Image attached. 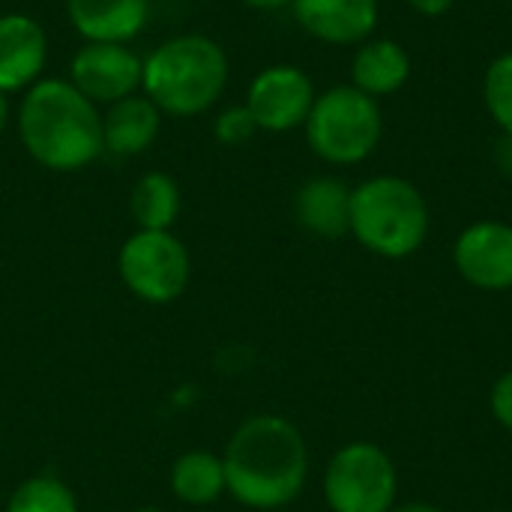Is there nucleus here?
Listing matches in <instances>:
<instances>
[{"mask_svg": "<svg viewBox=\"0 0 512 512\" xmlns=\"http://www.w3.org/2000/svg\"><path fill=\"white\" fill-rule=\"evenodd\" d=\"M225 489L246 510L270 512L294 504L309 480V444L282 414L246 417L222 453Z\"/></svg>", "mask_w": 512, "mask_h": 512, "instance_id": "nucleus-1", "label": "nucleus"}, {"mask_svg": "<svg viewBox=\"0 0 512 512\" xmlns=\"http://www.w3.org/2000/svg\"><path fill=\"white\" fill-rule=\"evenodd\" d=\"M18 135L48 171H81L102 153V114L69 78H39L24 90Z\"/></svg>", "mask_w": 512, "mask_h": 512, "instance_id": "nucleus-2", "label": "nucleus"}, {"mask_svg": "<svg viewBox=\"0 0 512 512\" xmlns=\"http://www.w3.org/2000/svg\"><path fill=\"white\" fill-rule=\"evenodd\" d=\"M228 84V57L222 45L204 33H183L165 39L144 60L141 90L171 117H192L210 111Z\"/></svg>", "mask_w": 512, "mask_h": 512, "instance_id": "nucleus-3", "label": "nucleus"}, {"mask_svg": "<svg viewBox=\"0 0 512 512\" xmlns=\"http://www.w3.org/2000/svg\"><path fill=\"white\" fill-rule=\"evenodd\" d=\"M429 204L423 192L396 174H378L351 189V237L372 255L405 261L429 237Z\"/></svg>", "mask_w": 512, "mask_h": 512, "instance_id": "nucleus-4", "label": "nucleus"}, {"mask_svg": "<svg viewBox=\"0 0 512 512\" xmlns=\"http://www.w3.org/2000/svg\"><path fill=\"white\" fill-rule=\"evenodd\" d=\"M303 129L321 162L360 165L375 153L384 132V117L378 99L366 96L354 84H336L315 96Z\"/></svg>", "mask_w": 512, "mask_h": 512, "instance_id": "nucleus-5", "label": "nucleus"}, {"mask_svg": "<svg viewBox=\"0 0 512 512\" xmlns=\"http://www.w3.org/2000/svg\"><path fill=\"white\" fill-rule=\"evenodd\" d=\"M324 504L330 512H390L399 504V471L390 453L372 441H348L324 468Z\"/></svg>", "mask_w": 512, "mask_h": 512, "instance_id": "nucleus-6", "label": "nucleus"}, {"mask_svg": "<svg viewBox=\"0 0 512 512\" xmlns=\"http://www.w3.org/2000/svg\"><path fill=\"white\" fill-rule=\"evenodd\" d=\"M120 282L132 297L150 306L180 300L192 282V258L174 231H135L117 255Z\"/></svg>", "mask_w": 512, "mask_h": 512, "instance_id": "nucleus-7", "label": "nucleus"}, {"mask_svg": "<svg viewBox=\"0 0 512 512\" xmlns=\"http://www.w3.org/2000/svg\"><path fill=\"white\" fill-rule=\"evenodd\" d=\"M312 78L291 63H276L261 69L246 93V108L252 111L258 129L264 132H291L306 123L315 105Z\"/></svg>", "mask_w": 512, "mask_h": 512, "instance_id": "nucleus-8", "label": "nucleus"}, {"mask_svg": "<svg viewBox=\"0 0 512 512\" xmlns=\"http://www.w3.org/2000/svg\"><path fill=\"white\" fill-rule=\"evenodd\" d=\"M144 60L126 42H87L69 63V81L93 102L114 105L141 90Z\"/></svg>", "mask_w": 512, "mask_h": 512, "instance_id": "nucleus-9", "label": "nucleus"}, {"mask_svg": "<svg viewBox=\"0 0 512 512\" xmlns=\"http://www.w3.org/2000/svg\"><path fill=\"white\" fill-rule=\"evenodd\" d=\"M456 273L477 291L512 288V225L501 219H480L459 231L453 243Z\"/></svg>", "mask_w": 512, "mask_h": 512, "instance_id": "nucleus-10", "label": "nucleus"}, {"mask_svg": "<svg viewBox=\"0 0 512 512\" xmlns=\"http://www.w3.org/2000/svg\"><path fill=\"white\" fill-rule=\"evenodd\" d=\"M297 24L327 45H360L378 27V0H291Z\"/></svg>", "mask_w": 512, "mask_h": 512, "instance_id": "nucleus-11", "label": "nucleus"}, {"mask_svg": "<svg viewBox=\"0 0 512 512\" xmlns=\"http://www.w3.org/2000/svg\"><path fill=\"white\" fill-rule=\"evenodd\" d=\"M48 60V36L42 24L24 12L0 15V90L15 93L39 81Z\"/></svg>", "mask_w": 512, "mask_h": 512, "instance_id": "nucleus-12", "label": "nucleus"}, {"mask_svg": "<svg viewBox=\"0 0 512 512\" xmlns=\"http://www.w3.org/2000/svg\"><path fill=\"white\" fill-rule=\"evenodd\" d=\"M297 225L321 240H339L351 231V186L339 177H309L294 195Z\"/></svg>", "mask_w": 512, "mask_h": 512, "instance_id": "nucleus-13", "label": "nucleus"}, {"mask_svg": "<svg viewBox=\"0 0 512 512\" xmlns=\"http://www.w3.org/2000/svg\"><path fill=\"white\" fill-rule=\"evenodd\" d=\"M150 0H66L69 24L87 42H129L147 24Z\"/></svg>", "mask_w": 512, "mask_h": 512, "instance_id": "nucleus-14", "label": "nucleus"}, {"mask_svg": "<svg viewBox=\"0 0 512 512\" xmlns=\"http://www.w3.org/2000/svg\"><path fill=\"white\" fill-rule=\"evenodd\" d=\"M159 126L162 111L147 96H126L102 114V150L114 156H138L156 141Z\"/></svg>", "mask_w": 512, "mask_h": 512, "instance_id": "nucleus-15", "label": "nucleus"}, {"mask_svg": "<svg viewBox=\"0 0 512 512\" xmlns=\"http://www.w3.org/2000/svg\"><path fill=\"white\" fill-rule=\"evenodd\" d=\"M411 78V57L396 39H366L351 60V84L372 99L399 93Z\"/></svg>", "mask_w": 512, "mask_h": 512, "instance_id": "nucleus-16", "label": "nucleus"}, {"mask_svg": "<svg viewBox=\"0 0 512 512\" xmlns=\"http://www.w3.org/2000/svg\"><path fill=\"white\" fill-rule=\"evenodd\" d=\"M168 486H171V495L186 507H210V504H216L222 495H228L222 456H216L210 450L180 453L174 459V465H171Z\"/></svg>", "mask_w": 512, "mask_h": 512, "instance_id": "nucleus-17", "label": "nucleus"}, {"mask_svg": "<svg viewBox=\"0 0 512 512\" xmlns=\"http://www.w3.org/2000/svg\"><path fill=\"white\" fill-rule=\"evenodd\" d=\"M180 186L165 171H147L132 186L129 210L141 231H171L180 216Z\"/></svg>", "mask_w": 512, "mask_h": 512, "instance_id": "nucleus-18", "label": "nucleus"}, {"mask_svg": "<svg viewBox=\"0 0 512 512\" xmlns=\"http://www.w3.org/2000/svg\"><path fill=\"white\" fill-rule=\"evenodd\" d=\"M6 512H78V498L60 477L39 474L12 489Z\"/></svg>", "mask_w": 512, "mask_h": 512, "instance_id": "nucleus-19", "label": "nucleus"}, {"mask_svg": "<svg viewBox=\"0 0 512 512\" xmlns=\"http://www.w3.org/2000/svg\"><path fill=\"white\" fill-rule=\"evenodd\" d=\"M483 102L501 132L512 135V51L498 54L483 75Z\"/></svg>", "mask_w": 512, "mask_h": 512, "instance_id": "nucleus-20", "label": "nucleus"}, {"mask_svg": "<svg viewBox=\"0 0 512 512\" xmlns=\"http://www.w3.org/2000/svg\"><path fill=\"white\" fill-rule=\"evenodd\" d=\"M255 132H258V123H255V117H252V111L246 108V102H243V105H228V108H222V111L216 114V120H213V135H216V141H222V144H228V147H240V144L252 141Z\"/></svg>", "mask_w": 512, "mask_h": 512, "instance_id": "nucleus-21", "label": "nucleus"}, {"mask_svg": "<svg viewBox=\"0 0 512 512\" xmlns=\"http://www.w3.org/2000/svg\"><path fill=\"white\" fill-rule=\"evenodd\" d=\"M489 408H492V417L512 432V369H507L495 384H492V393H489Z\"/></svg>", "mask_w": 512, "mask_h": 512, "instance_id": "nucleus-22", "label": "nucleus"}, {"mask_svg": "<svg viewBox=\"0 0 512 512\" xmlns=\"http://www.w3.org/2000/svg\"><path fill=\"white\" fill-rule=\"evenodd\" d=\"M495 165L504 177H512V135L510 132H501L498 144H495Z\"/></svg>", "mask_w": 512, "mask_h": 512, "instance_id": "nucleus-23", "label": "nucleus"}, {"mask_svg": "<svg viewBox=\"0 0 512 512\" xmlns=\"http://www.w3.org/2000/svg\"><path fill=\"white\" fill-rule=\"evenodd\" d=\"M414 12H420V15H426V18H438V15H444V12H450V6L456 3V0H405Z\"/></svg>", "mask_w": 512, "mask_h": 512, "instance_id": "nucleus-24", "label": "nucleus"}, {"mask_svg": "<svg viewBox=\"0 0 512 512\" xmlns=\"http://www.w3.org/2000/svg\"><path fill=\"white\" fill-rule=\"evenodd\" d=\"M390 512H444L441 507L429 504V501H408V504H396Z\"/></svg>", "mask_w": 512, "mask_h": 512, "instance_id": "nucleus-25", "label": "nucleus"}, {"mask_svg": "<svg viewBox=\"0 0 512 512\" xmlns=\"http://www.w3.org/2000/svg\"><path fill=\"white\" fill-rule=\"evenodd\" d=\"M252 9H264V12H273V9H282V6H291V0H240Z\"/></svg>", "mask_w": 512, "mask_h": 512, "instance_id": "nucleus-26", "label": "nucleus"}, {"mask_svg": "<svg viewBox=\"0 0 512 512\" xmlns=\"http://www.w3.org/2000/svg\"><path fill=\"white\" fill-rule=\"evenodd\" d=\"M9 126V99H6V93L0 90V132Z\"/></svg>", "mask_w": 512, "mask_h": 512, "instance_id": "nucleus-27", "label": "nucleus"}, {"mask_svg": "<svg viewBox=\"0 0 512 512\" xmlns=\"http://www.w3.org/2000/svg\"><path fill=\"white\" fill-rule=\"evenodd\" d=\"M129 512H165V510H159V507H135V510H129Z\"/></svg>", "mask_w": 512, "mask_h": 512, "instance_id": "nucleus-28", "label": "nucleus"}]
</instances>
